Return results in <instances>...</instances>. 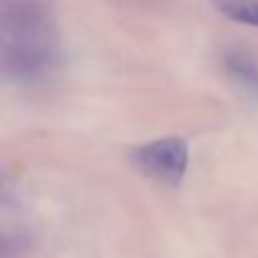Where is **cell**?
Returning a JSON list of instances; mask_svg holds the SVG:
<instances>
[{
    "mask_svg": "<svg viewBox=\"0 0 258 258\" xmlns=\"http://www.w3.org/2000/svg\"><path fill=\"white\" fill-rule=\"evenodd\" d=\"M58 56V28L50 4L46 0H4V73L20 83H36L50 77Z\"/></svg>",
    "mask_w": 258,
    "mask_h": 258,
    "instance_id": "6da1fadb",
    "label": "cell"
},
{
    "mask_svg": "<svg viewBox=\"0 0 258 258\" xmlns=\"http://www.w3.org/2000/svg\"><path fill=\"white\" fill-rule=\"evenodd\" d=\"M133 163L157 181L177 185L187 169V143L181 137H163L139 145L131 153Z\"/></svg>",
    "mask_w": 258,
    "mask_h": 258,
    "instance_id": "7a4b0ae2",
    "label": "cell"
},
{
    "mask_svg": "<svg viewBox=\"0 0 258 258\" xmlns=\"http://www.w3.org/2000/svg\"><path fill=\"white\" fill-rule=\"evenodd\" d=\"M224 71L232 83L248 97H258V60L246 50H228Z\"/></svg>",
    "mask_w": 258,
    "mask_h": 258,
    "instance_id": "3957f363",
    "label": "cell"
},
{
    "mask_svg": "<svg viewBox=\"0 0 258 258\" xmlns=\"http://www.w3.org/2000/svg\"><path fill=\"white\" fill-rule=\"evenodd\" d=\"M212 2L228 18L242 24L258 26V0H212Z\"/></svg>",
    "mask_w": 258,
    "mask_h": 258,
    "instance_id": "277c9868",
    "label": "cell"
}]
</instances>
